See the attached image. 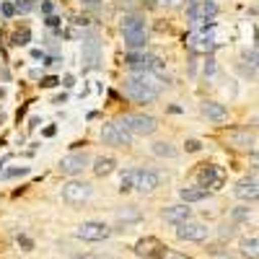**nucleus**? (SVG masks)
<instances>
[{"mask_svg": "<svg viewBox=\"0 0 259 259\" xmlns=\"http://www.w3.org/2000/svg\"><path fill=\"white\" fill-rule=\"evenodd\" d=\"M187 45H189L192 52H200V55H210V52L215 50V41H212L210 36H192Z\"/></svg>", "mask_w": 259, "mask_h": 259, "instance_id": "obj_19", "label": "nucleus"}, {"mask_svg": "<svg viewBox=\"0 0 259 259\" xmlns=\"http://www.w3.org/2000/svg\"><path fill=\"white\" fill-rule=\"evenodd\" d=\"M153 153H156V156H161V158H174V156H177V148L171 145V143L158 140V143H153Z\"/></svg>", "mask_w": 259, "mask_h": 259, "instance_id": "obj_23", "label": "nucleus"}, {"mask_svg": "<svg viewBox=\"0 0 259 259\" xmlns=\"http://www.w3.org/2000/svg\"><path fill=\"white\" fill-rule=\"evenodd\" d=\"M89 197H91V184L78 182V179L62 184V200L68 202V205H83Z\"/></svg>", "mask_w": 259, "mask_h": 259, "instance_id": "obj_9", "label": "nucleus"}, {"mask_svg": "<svg viewBox=\"0 0 259 259\" xmlns=\"http://www.w3.org/2000/svg\"><path fill=\"white\" fill-rule=\"evenodd\" d=\"M200 148H202V143H200V140H187V150H189V153H197Z\"/></svg>", "mask_w": 259, "mask_h": 259, "instance_id": "obj_31", "label": "nucleus"}, {"mask_svg": "<svg viewBox=\"0 0 259 259\" xmlns=\"http://www.w3.org/2000/svg\"><path fill=\"white\" fill-rule=\"evenodd\" d=\"M202 114H205L210 122H218V124L228 119V109H226L223 104H218V101H205V104H202Z\"/></svg>", "mask_w": 259, "mask_h": 259, "instance_id": "obj_16", "label": "nucleus"}, {"mask_svg": "<svg viewBox=\"0 0 259 259\" xmlns=\"http://www.w3.org/2000/svg\"><path fill=\"white\" fill-rule=\"evenodd\" d=\"M89 166V153L85 150H75V153H68L60 161V171L65 177H78L80 171Z\"/></svg>", "mask_w": 259, "mask_h": 259, "instance_id": "obj_10", "label": "nucleus"}, {"mask_svg": "<svg viewBox=\"0 0 259 259\" xmlns=\"http://www.w3.org/2000/svg\"><path fill=\"white\" fill-rule=\"evenodd\" d=\"M133 189H135V168H127V171H122L119 192H133Z\"/></svg>", "mask_w": 259, "mask_h": 259, "instance_id": "obj_24", "label": "nucleus"}, {"mask_svg": "<svg viewBox=\"0 0 259 259\" xmlns=\"http://www.w3.org/2000/svg\"><path fill=\"white\" fill-rule=\"evenodd\" d=\"M70 259H96L94 254H78V256H70Z\"/></svg>", "mask_w": 259, "mask_h": 259, "instance_id": "obj_36", "label": "nucleus"}, {"mask_svg": "<svg viewBox=\"0 0 259 259\" xmlns=\"http://www.w3.org/2000/svg\"><path fill=\"white\" fill-rule=\"evenodd\" d=\"M197 184L205 187V189H218L223 184V171L218 166H202L200 168V174H197Z\"/></svg>", "mask_w": 259, "mask_h": 259, "instance_id": "obj_14", "label": "nucleus"}, {"mask_svg": "<svg viewBox=\"0 0 259 259\" xmlns=\"http://www.w3.org/2000/svg\"><path fill=\"white\" fill-rule=\"evenodd\" d=\"M210 236V228L205 223H197V221H187L182 226H177V239L179 241H194V244H202Z\"/></svg>", "mask_w": 259, "mask_h": 259, "instance_id": "obj_8", "label": "nucleus"}, {"mask_svg": "<svg viewBox=\"0 0 259 259\" xmlns=\"http://www.w3.org/2000/svg\"><path fill=\"white\" fill-rule=\"evenodd\" d=\"M13 41H16V45H26V41H29V31H26V29L18 31V34L13 36Z\"/></svg>", "mask_w": 259, "mask_h": 259, "instance_id": "obj_30", "label": "nucleus"}, {"mask_svg": "<svg viewBox=\"0 0 259 259\" xmlns=\"http://www.w3.org/2000/svg\"><path fill=\"white\" fill-rule=\"evenodd\" d=\"M47 26H60V18L57 16H50L47 18Z\"/></svg>", "mask_w": 259, "mask_h": 259, "instance_id": "obj_35", "label": "nucleus"}, {"mask_svg": "<svg viewBox=\"0 0 259 259\" xmlns=\"http://www.w3.org/2000/svg\"><path fill=\"white\" fill-rule=\"evenodd\" d=\"M62 83H65V89H73V85H75V78H73V75H65Z\"/></svg>", "mask_w": 259, "mask_h": 259, "instance_id": "obj_34", "label": "nucleus"}, {"mask_svg": "<svg viewBox=\"0 0 259 259\" xmlns=\"http://www.w3.org/2000/svg\"><path fill=\"white\" fill-rule=\"evenodd\" d=\"M122 127H127L133 135H153L156 130H158V122H156V117H150V114H124V117H119L117 119Z\"/></svg>", "mask_w": 259, "mask_h": 259, "instance_id": "obj_4", "label": "nucleus"}, {"mask_svg": "<svg viewBox=\"0 0 259 259\" xmlns=\"http://www.w3.org/2000/svg\"><path fill=\"white\" fill-rule=\"evenodd\" d=\"M233 194L241 202H256L259 200V182L256 179H241V182H236Z\"/></svg>", "mask_w": 259, "mask_h": 259, "instance_id": "obj_15", "label": "nucleus"}, {"mask_svg": "<svg viewBox=\"0 0 259 259\" xmlns=\"http://www.w3.org/2000/svg\"><path fill=\"white\" fill-rule=\"evenodd\" d=\"M124 94L138 104H153L161 96V80L153 73H133L124 78Z\"/></svg>", "mask_w": 259, "mask_h": 259, "instance_id": "obj_1", "label": "nucleus"}, {"mask_svg": "<svg viewBox=\"0 0 259 259\" xmlns=\"http://www.w3.org/2000/svg\"><path fill=\"white\" fill-rule=\"evenodd\" d=\"M135 251H138L143 259H161V256H166V246H163L158 239H153V236H145V239H140V241L135 244Z\"/></svg>", "mask_w": 259, "mask_h": 259, "instance_id": "obj_11", "label": "nucleus"}, {"mask_svg": "<svg viewBox=\"0 0 259 259\" xmlns=\"http://www.w3.org/2000/svg\"><path fill=\"white\" fill-rule=\"evenodd\" d=\"M166 259H187V256H166Z\"/></svg>", "mask_w": 259, "mask_h": 259, "instance_id": "obj_39", "label": "nucleus"}, {"mask_svg": "<svg viewBox=\"0 0 259 259\" xmlns=\"http://www.w3.org/2000/svg\"><path fill=\"white\" fill-rule=\"evenodd\" d=\"M233 233H236V226H223L221 228V239H233Z\"/></svg>", "mask_w": 259, "mask_h": 259, "instance_id": "obj_29", "label": "nucleus"}, {"mask_svg": "<svg viewBox=\"0 0 259 259\" xmlns=\"http://www.w3.org/2000/svg\"><path fill=\"white\" fill-rule=\"evenodd\" d=\"M83 3H101V0H83Z\"/></svg>", "mask_w": 259, "mask_h": 259, "instance_id": "obj_38", "label": "nucleus"}, {"mask_svg": "<svg viewBox=\"0 0 259 259\" xmlns=\"http://www.w3.org/2000/svg\"><path fill=\"white\" fill-rule=\"evenodd\" d=\"M249 218H251L249 207H236L233 210V221H249Z\"/></svg>", "mask_w": 259, "mask_h": 259, "instance_id": "obj_27", "label": "nucleus"}, {"mask_svg": "<svg viewBox=\"0 0 259 259\" xmlns=\"http://www.w3.org/2000/svg\"><path fill=\"white\" fill-rule=\"evenodd\" d=\"M124 65L133 73H163V60L158 55H150V52H130L124 57Z\"/></svg>", "mask_w": 259, "mask_h": 259, "instance_id": "obj_3", "label": "nucleus"}, {"mask_svg": "<svg viewBox=\"0 0 259 259\" xmlns=\"http://www.w3.org/2000/svg\"><path fill=\"white\" fill-rule=\"evenodd\" d=\"M163 221L171 223V226H182L187 221H192V207L187 202H179V205H168L163 210Z\"/></svg>", "mask_w": 259, "mask_h": 259, "instance_id": "obj_13", "label": "nucleus"}, {"mask_svg": "<svg viewBox=\"0 0 259 259\" xmlns=\"http://www.w3.org/2000/svg\"><path fill=\"white\" fill-rule=\"evenodd\" d=\"M251 60H256V65H259V52H256V55H251Z\"/></svg>", "mask_w": 259, "mask_h": 259, "instance_id": "obj_37", "label": "nucleus"}, {"mask_svg": "<svg viewBox=\"0 0 259 259\" xmlns=\"http://www.w3.org/2000/svg\"><path fill=\"white\" fill-rule=\"evenodd\" d=\"M114 168H117V161H114L112 156H99V158L94 161V174H96V177H109Z\"/></svg>", "mask_w": 259, "mask_h": 259, "instance_id": "obj_20", "label": "nucleus"}, {"mask_svg": "<svg viewBox=\"0 0 259 259\" xmlns=\"http://www.w3.org/2000/svg\"><path fill=\"white\" fill-rule=\"evenodd\" d=\"M75 236L83 241H106L112 236V228L106 223H99V221H85V223L78 226Z\"/></svg>", "mask_w": 259, "mask_h": 259, "instance_id": "obj_6", "label": "nucleus"}, {"mask_svg": "<svg viewBox=\"0 0 259 259\" xmlns=\"http://www.w3.org/2000/svg\"><path fill=\"white\" fill-rule=\"evenodd\" d=\"M26 174H29V168H26V166H16V168L3 171V179H16V177H26Z\"/></svg>", "mask_w": 259, "mask_h": 259, "instance_id": "obj_26", "label": "nucleus"}, {"mask_svg": "<svg viewBox=\"0 0 259 259\" xmlns=\"http://www.w3.org/2000/svg\"><path fill=\"white\" fill-rule=\"evenodd\" d=\"M122 36H124V45L130 47V52L143 50L145 41H148V26L140 16H124L122 18Z\"/></svg>", "mask_w": 259, "mask_h": 259, "instance_id": "obj_2", "label": "nucleus"}, {"mask_svg": "<svg viewBox=\"0 0 259 259\" xmlns=\"http://www.w3.org/2000/svg\"><path fill=\"white\" fill-rule=\"evenodd\" d=\"M57 83H60V80H57V78H52V75H50V78H45V80H41V85H45V89H55Z\"/></svg>", "mask_w": 259, "mask_h": 259, "instance_id": "obj_33", "label": "nucleus"}, {"mask_svg": "<svg viewBox=\"0 0 259 259\" xmlns=\"http://www.w3.org/2000/svg\"><path fill=\"white\" fill-rule=\"evenodd\" d=\"M228 140H231V145L244 148V150H249V148L254 145V135L246 133V130H231V133H228Z\"/></svg>", "mask_w": 259, "mask_h": 259, "instance_id": "obj_18", "label": "nucleus"}, {"mask_svg": "<svg viewBox=\"0 0 259 259\" xmlns=\"http://www.w3.org/2000/svg\"><path fill=\"white\" fill-rule=\"evenodd\" d=\"M161 184V174L153 168H135V189L138 192H153Z\"/></svg>", "mask_w": 259, "mask_h": 259, "instance_id": "obj_12", "label": "nucleus"}, {"mask_svg": "<svg viewBox=\"0 0 259 259\" xmlns=\"http://www.w3.org/2000/svg\"><path fill=\"white\" fill-rule=\"evenodd\" d=\"M80 60H83V70H96L101 65V41H99V36H85L83 39Z\"/></svg>", "mask_w": 259, "mask_h": 259, "instance_id": "obj_7", "label": "nucleus"}, {"mask_svg": "<svg viewBox=\"0 0 259 259\" xmlns=\"http://www.w3.org/2000/svg\"><path fill=\"white\" fill-rule=\"evenodd\" d=\"M182 200L187 202V205H192V202H202V200H207L210 197V189H205V187H182Z\"/></svg>", "mask_w": 259, "mask_h": 259, "instance_id": "obj_17", "label": "nucleus"}, {"mask_svg": "<svg viewBox=\"0 0 259 259\" xmlns=\"http://www.w3.org/2000/svg\"><path fill=\"white\" fill-rule=\"evenodd\" d=\"M96 259H114V256H96Z\"/></svg>", "mask_w": 259, "mask_h": 259, "instance_id": "obj_40", "label": "nucleus"}, {"mask_svg": "<svg viewBox=\"0 0 259 259\" xmlns=\"http://www.w3.org/2000/svg\"><path fill=\"white\" fill-rule=\"evenodd\" d=\"M31 8H34V0H18V3H16V11L18 13H26Z\"/></svg>", "mask_w": 259, "mask_h": 259, "instance_id": "obj_28", "label": "nucleus"}, {"mask_svg": "<svg viewBox=\"0 0 259 259\" xmlns=\"http://www.w3.org/2000/svg\"><path fill=\"white\" fill-rule=\"evenodd\" d=\"M140 218H143V215H140V210L135 205H127V207H119L117 210V221L119 223H138Z\"/></svg>", "mask_w": 259, "mask_h": 259, "instance_id": "obj_22", "label": "nucleus"}, {"mask_svg": "<svg viewBox=\"0 0 259 259\" xmlns=\"http://www.w3.org/2000/svg\"><path fill=\"white\" fill-rule=\"evenodd\" d=\"M13 13H16V6H13V3H3V16H6V18H11Z\"/></svg>", "mask_w": 259, "mask_h": 259, "instance_id": "obj_32", "label": "nucleus"}, {"mask_svg": "<svg viewBox=\"0 0 259 259\" xmlns=\"http://www.w3.org/2000/svg\"><path fill=\"white\" fill-rule=\"evenodd\" d=\"M241 254H244L246 259H259V236L241 239Z\"/></svg>", "mask_w": 259, "mask_h": 259, "instance_id": "obj_21", "label": "nucleus"}, {"mask_svg": "<svg viewBox=\"0 0 259 259\" xmlns=\"http://www.w3.org/2000/svg\"><path fill=\"white\" fill-rule=\"evenodd\" d=\"M133 133H130L127 127H122L119 122H106L104 127H101V140L106 143V145H117V148H124V145H130L133 143Z\"/></svg>", "mask_w": 259, "mask_h": 259, "instance_id": "obj_5", "label": "nucleus"}, {"mask_svg": "<svg viewBox=\"0 0 259 259\" xmlns=\"http://www.w3.org/2000/svg\"><path fill=\"white\" fill-rule=\"evenodd\" d=\"M156 8H168V11H177V8H182L187 0H150Z\"/></svg>", "mask_w": 259, "mask_h": 259, "instance_id": "obj_25", "label": "nucleus"}]
</instances>
